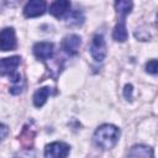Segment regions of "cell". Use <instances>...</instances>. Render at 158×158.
I'll use <instances>...</instances> for the list:
<instances>
[{"mask_svg": "<svg viewBox=\"0 0 158 158\" xmlns=\"http://www.w3.org/2000/svg\"><path fill=\"white\" fill-rule=\"evenodd\" d=\"M118 138H120V130L116 126L109 125V123H105L98 127L93 136L94 144L101 149L112 148L117 143Z\"/></svg>", "mask_w": 158, "mask_h": 158, "instance_id": "cell-1", "label": "cell"}, {"mask_svg": "<svg viewBox=\"0 0 158 158\" xmlns=\"http://www.w3.org/2000/svg\"><path fill=\"white\" fill-rule=\"evenodd\" d=\"M90 54L95 62H102L106 57V43L101 35H95L90 42L89 47Z\"/></svg>", "mask_w": 158, "mask_h": 158, "instance_id": "cell-2", "label": "cell"}, {"mask_svg": "<svg viewBox=\"0 0 158 158\" xmlns=\"http://www.w3.org/2000/svg\"><path fill=\"white\" fill-rule=\"evenodd\" d=\"M69 146L64 142H52L44 148V157L47 158H64L69 154Z\"/></svg>", "mask_w": 158, "mask_h": 158, "instance_id": "cell-3", "label": "cell"}, {"mask_svg": "<svg viewBox=\"0 0 158 158\" xmlns=\"http://www.w3.org/2000/svg\"><path fill=\"white\" fill-rule=\"evenodd\" d=\"M46 7V0H28L23 7V14L26 17H37L44 14Z\"/></svg>", "mask_w": 158, "mask_h": 158, "instance_id": "cell-4", "label": "cell"}, {"mask_svg": "<svg viewBox=\"0 0 158 158\" xmlns=\"http://www.w3.org/2000/svg\"><path fill=\"white\" fill-rule=\"evenodd\" d=\"M0 46L1 51H11L15 49L16 47V37H15V31L12 27H6L1 31L0 35Z\"/></svg>", "mask_w": 158, "mask_h": 158, "instance_id": "cell-5", "label": "cell"}, {"mask_svg": "<svg viewBox=\"0 0 158 158\" xmlns=\"http://www.w3.org/2000/svg\"><path fill=\"white\" fill-rule=\"evenodd\" d=\"M54 53V46L51 42H38L33 46V54L40 60H47L52 58Z\"/></svg>", "mask_w": 158, "mask_h": 158, "instance_id": "cell-6", "label": "cell"}, {"mask_svg": "<svg viewBox=\"0 0 158 158\" xmlns=\"http://www.w3.org/2000/svg\"><path fill=\"white\" fill-rule=\"evenodd\" d=\"M21 63V58L19 56H12L9 58H2L1 59V75H9L10 78L15 75L17 72V67Z\"/></svg>", "mask_w": 158, "mask_h": 158, "instance_id": "cell-7", "label": "cell"}, {"mask_svg": "<svg viewBox=\"0 0 158 158\" xmlns=\"http://www.w3.org/2000/svg\"><path fill=\"white\" fill-rule=\"evenodd\" d=\"M80 44H81V40L78 35H69V36L64 37V40L62 41V49L67 54L74 56L78 53Z\"/></svg>", "mask_w": 158, "mask_h": 158, "instance_id": "cell-8", "label": "cell"}, {"mask_svg": "<svg viewBox=\"0 0 158 158\" xmlns=\"http://www.w3.org/2000/svg\"><path fill=\"white\" fill-rule=\"evenodd\" d=\"M70 7V2L69 0H54L52 2V5L49 6V12L54 16V17H62L64 16Z\"/></svg>", "mask_w": 158, "mask_h": 158, "instance_id": "cell-9", "label": "cell"}, {"mask_svg": "<svg viewBox=\"0 0 158 158\" xmlns=\"http://www.w3.org/2000/svg\"><path fill=\"white\" fill-rule=\"evenodd\" d=\"M133 2L132 0H115V9L117 14L121 16L120 20H125V17L132 11Z\"/></svg>", "mask_w": 158, "mask_h": 158, "instance_id": "cell-10", "label": "cell"}, {"mask_svg": "<svg viewBox=\"0 0 158 158\" xmlns=\"http://www.w3.org/2000/svg\"><path fill=\"white\" fill-rule=\"evenodd\" d=\"M127 37H128V32L126 28V22L125 20H120L112 31V38L117 42H125Z\"/></svg>", "mask_w": 158, "mask_h": 158, "instance_id": "cell-11", "label": "cell"}, {"mask_svg": "<svg viewBox=\"0 0 158 158\" xmlns=\"http://www.w3.org/2000/svg\"><path fill=\"white\" fill-rule=\"evenodd\" d=\"M51 94V88L49 86H43L40 88L38 90H36V93L33 94V104L36 107H41L44 105V102L47 101L48 96Z\"/></svg>", "mask_w": 158, "mask_h": 158, "instance_id": "cell-12", "label": "cell"}, {"mask_svg": "<svg viewBox=\"0 0 158 158\" xmlns=\"http://www.w3.org/2000/svg\"><path fill=\"white\" fill-rule=\"evenodd\" d=\"M128 156L130 157H153V149L148 146H144V144H137V146H133L131 148V151L128 152Z\"/></svg>", "mask_w": 158, "mask_h": 158, "instance_id": "cell-13", "label": "cell"}, {"mask_svg": "<svg viewBox=\"0 0 158 158\" xmlns=\"http://www.w3.org/2000/svg\"><path fill=\"white\" fill-rule=\"evenodd\" d=\"M83 22H84V15L80 10H73L67 17V23L69 26L78 27L80 25H83Z\"/></svg>", "mask_w": 158, "mask_h": 158, "instance_id": "cell-14", "label": "cell"}, {"mask_svg": "<svg viewBox=\"0 0 158 158\" xmlns=\"http://www.w3.org/2000/svg\"><path fill=\"white\" fill-rule=\"evenodd\" d=\"M146 72L149 74H158V59H151L146 63Z\"/></svg>", "mask_w": 158, "mask_h": 158, "instance_id": "cell-15", "label": "cell"}, {"mask_svg": "<svg viewBox=\"0 0 158 158\" xmlns=\"http://www.w3.org/2000/svg\"><path fill=\"white\" fill-rule=\"evenodd\" d=\"M132 91H133L132 85H131V84H127V85L125 86V89H123V95H125V98H126L127 100H131V99H132Z\"/></svg>", "mask_w": 158, "mask_h": 158, "instance_id": "cell-16", "label": "cell"}, {"mask_svg": "<svg viewBox=\"0 0 158 158\" xmlns=\"http://www.w3.org/2000/svg\"><path fill=\"white\" fill-rule=\"evenodd\" d=\"M20 1H21V0H2L4 5H6V6H15V5H17Z\"/></svg>", "mask_w": 158, "mask_h": 158, "instance_id": "cell-17", "label": "cell"}, {"mask_svg": "<svg viewBox=\"0 0 158 158\" xmlns=\"http://www.w3.org/2000/svg\"><path fill=\"white\" fill-rule=\"evenodd\" d=\"M1 139H4L5 138V136H6V132H7V127L5 126V125H1Z\"/></svg>", "mask_w": 158, "mask_h": 158, "instance_id": "cell-18", "label": "cell"}, {"mask_svg": "<svg viewBox=\"0 0 158 158\" xmlns=\"http://www.w3.org/2000/svg\"><path fill=\"white\" fill-rule=\"evenodd\" d=\"M157 27H158V15H157Z\"/></svg>", "mask_w": 158, "mask_h": 158, "instance_id": "cell-19", "label": "cell"}]
</instances>
